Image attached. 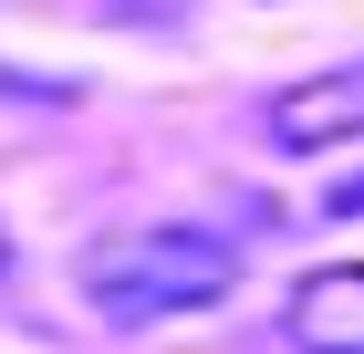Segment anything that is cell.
<instances>
[{
  "mask_svg": "<svg viewBox=\"0 0 364 354\" xmlns=\"http://www.w3.org/2000/svg\"><path fill=\"white\" fill-rule=\"evenodd\" d=\"M240 271H250V240H240V229H208V219H136V229H105V240L73 261L84 302L114 333L208 313V302L240 292Z\"/></svg>",
  "mask_w": 364,
  "mask_h": 354,
  "instance_id": "6da1fadb",
  "label": "cell"
},
{
  "mask_svg": "<svg viewBox=\"0 0 364 354\" xmlns=\"http://www.w3.org/2000/svg\"><path fill=\"white\" fill-rule=\"evenodd\" d=\"M260 136L281 157H323V146H354L364 136V63H323V73L281 83L260 105Z\"/></svg>",
  "mask_w": 364,
  "mask_h": 354,
  "instance_id": "7a4b0ae2",
  "label": "cell"
},
{
  "mask_svg": "<svg viewBox=\"0 0 364 354\" xmlns=\"http://www.w3.org/2000/svg\"><path fill=\"white\" fill-rule=\"evenodd\" d=\"M281 333H291L302 354H364V261L302 271L291 302H281Z\"/></svg>",
  "mask_w": 364,
  "mask_h": 354,
  "instance_id": "3957f363",
  "label": "cell"
},
{
  "mask_svg": "<svg viewBox=\"0 0 364 354\" xmlns=\"http://www.w3.org/2000/svg\"><path fill=\"white\" fill-rule=\"evenodd\" d=\"M333 209H343V219H364V177H343V188H333Z\"/></svg>",
  "mask_w": 364,
  "mask_h": 354,
  "instance_id": "277c9868",
  "label": "cell"
}]
</instances>
